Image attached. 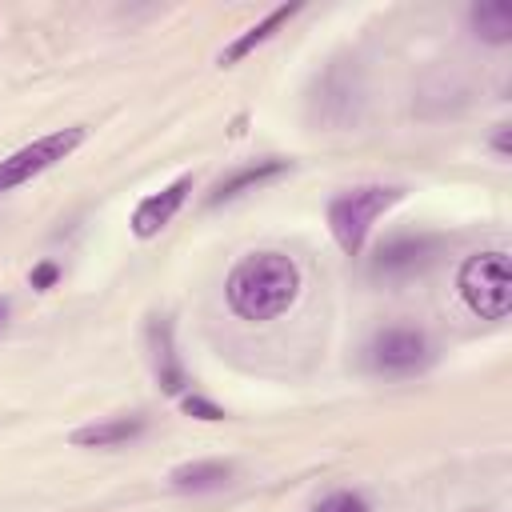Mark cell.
Masks as SVG:
<instances>
[{
    "instance_id": "52a82bcc",
    "label": "cell",
    "mask_w": 512,
    "mask_h": 512,
    "mask_svg": "<svg viewBox=\"0 0 512 512\" xmlns=\"http://www.w3.org/2000/svg\"><path fill=\"white\" fill-rule=\"evenodd\" d=\"M432 252H436L432 236H396V240L380 244L376 260H372V272L376 276H412L432 260Z\"/></svg>"
},
{
    "instance_id": "6da1fadb",
    "label": "cell",
    "mask_w": 512,
    "mask_h": 512,
    "mask_svg": "<svg viewBox=\"0 0 512 512\" xmlns=\"http://www.w3.org/2000/svg\"><path fill=\"white\" fill-rule=\"evenodd\" d=\"M224 292H228V308L240 320H272L288 312V304L296 300L300 268L284 252H252L232 268Z\"/></svg>"
},
{
    "instance_id": "e0dca14e",
    "label": "cell",
    "mask_w": 512,
    "mask_h": 512,
    "mask_svg": "<svg viewBox=\"0 0 512 512\" xmlns=\"http://www.w3.org/2000/svg\"><path fill=\"white\" fill-rule=\"evenodd\" d=\"M492 148H496L500 156H508V124H500V128H496V136H492Z\"/></svg>"
},
{
    "instance_id": "7c38bea8",
    "label": "cell",
    "mask_w": 512,
    "mask_h": 512,
    "mask_svg": "<svg viewBox=\"0 0 512 512\" xmlns=\"http://www.w3.org/2000/svg\"><path fill=\"white\" fill-rule=\"evenodd\" d=\"M172 488L180 492H208V488H224L232 480V464L228 460H192L172 468Z\"/></svg>"
},
{
    "instance_id": "5b68a950",
    "label": "cell",
    "mask_w": 512,
    "mask_h": 512,
    "mask_svg": "<svg viewBox=\"0 0 512 512\" xmlns=\"http://www.w3.org/2000/svg\"><path fill=\"white\" fill-rule=\"evenodd\" d=\"M432 360V344L420 328H384L368 344V368L380 376H412Z\"/></svg>"
},
{
    "instance_id": "277c9868",
    "label": "cell",
    "mask_w": 512,
    "mask_h": 512,
    "mask_svg": "<svg viewBox=\"0 0 512 512\" xmlns=\"http://www.w3.org/2000/svg\"><path fill=\"white\" fill-rule=\"evenodd\" d=\"M84 136H88V128H84V124H72V128H60V132H52V136H40V140L24 144L20 152L4 156V160H0V192L28 184V180L40 176L44 168H52V164L64 160L68 152H76V148L84 144Z\"/></svg>"
},
{
    "instance_id": "ba28073f",
    "label": "cell",
    "mask_w": 512,
    "mask_h": 512,
    "mask_svg": "<svg viewBox=\"0 0 512 512\" xmlns=\"http://www.w3.org/2000/svg\"><path fill=\"white\" fill-rule=\"evenodd\" d=\"M148 336H152V360H156L160 388L168 396H180L184 392V368H180L176 348H172V324H168V316H156L152 328H148Z\"/></svg>"
},
{
    "instance_id": "5bb4252c",
    "label": "cell",
    "mask_w": 512,
    "mask_h": 512,
    "mask_svg": "<svg viewBox=\"0 0 512 512\" xmlns=\"http://www.w3.org/2000/svg\"><path fill=\"white\" fill-rule=\"evenodd\" d=\"M312 512H372V508H368V500H364L360 492L340 488V492H328L324 500H316Z\"/></svg>"
},
{
    "instance_id": "9a60e30c",
    "label": "cell",
    "mask_w": 512,
    "mask_h": 512,
    "mask_svg": "<svg viewBox=\"0 0 512 512\" xmlns=\"http://www.w3.org/2000/svg\"><path fill=\"white\" fill-rule=\"evenodd\" d=\"M180 408H184L188 416H196V420H224V408H216V404L204 400V396H180Z\"/></svg>"
},
{
    "instance_id": "9c48e42d",
    "label": "cell",
    "mask_w": 512,
    "mask_h": 512,
    "mask_svg": "<svg viewBox=\"0 0 512 512\" xmlns=\"http://www.w3.org/2000/svg\"><path fill=\"white\" fill-rule=\"evenodd\" d=\"M140 432H144V416H112V420L76 428L72 432V444L76 448H116V444L136 440Z\"/></svg>"
},
{
    "instance_id": "30bf717a",
    "label": "cell",
    "mask_w": 512,
    "mask_h": 512,
    "mask_svg": "<svg viewBox=\"0 0 512 512\" xmlns=\"http://www.w3.org/2000/svg\"><path fill=\"white\" fill-rule=\"evenodd\" d=\"M280 172H288V160H276V156L256 160V164H248V168H236L228 180H220V184L212 188L208 204L216 208V204H224V200H236L240 192H248V188H256V184H264V180H272V176H280Z\"/></svg>"
},
{
    "instance_id": "8992f818",
    "label": "cell",
    "mask_w": 512,
    "mask_h": 512,
    "mask_svg": "<svg viewBox=\"0 0 512 512\" xmlns=\"http://www.w3.org/2000/svg\"><path fill=\"white\" fill-rule=\"evenodd\" d=\"M188 192H192V176H176L168 188H160V192H152L148 200H140L136 212H132V232H136L140 240H152V236L180 212V204L188 200Z\"/></svg>"
},
{
    "instance_id": "2e32d148",
    "label": "cell",
    "mask_w": 512,
    "mask_h": 512,
    "mask_svg": "<svg viewBox=\"0 0 512 512\" xmlns=\"http://www.w3.org/2000/svg\"><path fill=\"white\" fill-rule=\"evenodd\" d=\"M56 276H60V268H56V264H36L28 280H32V288H52V284H56Z\"/></svg>"
},
{
    "instance_id": "3957f363",
    "label": "cell",
    "mask_w": 512,
    "mask_h": 512,
    "mask_svg": "<svg viewBox=\"0 0 512 512\" xmlns=\"http://www.w3.org/2000/svg\"><path fill=\"white\" fill-rule=\"evenodd\" d=\"M460 296L480 320H504L512 308V276H508V252H476L464 260L460 276Z\"/></svg>"
},
{
    "instance_id": "8fae6325",
    "label": "cell",
    "mask_w": 512,
    "mask_h": 512,
    "mask_svg": "<svg viewBox=\"0 0 512 512\" xmlns=\"http://www.w3.org/2000/svg\"><path fill=\"white\" fill-rule=\"evenodd\" d=\"M296 12H300V4H280V8H272V12H268V16L260 20V24H252V28L244 32V36H236V40H232V44H228V48L220 52V64L228 68V64L244 60V56H248V52H252L256 44H264V40H268V36H272V32H276L280 24H288V20L296 16Z\"/></svg>"
},
{
    "instance_id": "ac0fdd59",
    "label": "cell",
    "mask_w": 512,
    "mask_h": 512,
    "mask_svg": "<svg viewBox=\"0 0 512 512\" xmlns=\"http://www.w3.org/2000/svg\"><path fill=\"white\" fill-rule=\"evenodd\" d=\"M4 316H8V296H0V324H4Z\"/></svg>"
},
{
    "instance_id": "4fadbf2b",
    "label": "cell",
    "mask_w": 512,
    "mask_h": 512,
    "mask_svg": "<svg viewBox=\"0 0 512 512\" xmlns=\"http://www.w3.org/2000/svg\"><path fill=\"white\" fill-rule=\"evenodd\" d=\"M472 28L488 44H508L512 40V4L508 0H480V4H472Z\"/></svg>"
},
{
    "instance_id": "7a4b0ae2",
    "label": "cell",
    "mask_w": 512,
    "mask_h": 512,
    "mask_svg": "<svg viewBox=\"0 0 512 512\" xmlns=\"http://www.w3.org/2000/svg\"><path fill=\"white\" fill-rule=\"evenodd\" d=\"M400 196H404V188H392V184H364V188H348V192L332 196V204H328V228H332L336 244L348 256H356L364 248V236L376 224V216L384 208H392Z\"/></svg>"
}]
</instances>
